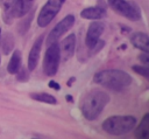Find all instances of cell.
Masks as SVG:
<instances>
[{
    "instance_id": "obj_1",
    "label": "cell",
    "mask_w": 149,
    "mask_h": 139,
    "mask_svg": "<svg viewBox=\"0 0 149 139\" xmlns=\"http://www.w3.org/2000/svg\"><path fill=\"white\" fill-rule=\"evenodd\" d=\"M108 102H109V96L105 91L99 89H93L86 92L81 97L79 107L83 116L87 120H94L100 116V113L108 104Z\"/></svg>"
},
{
    "instance_id": "obj_2",
    "label": "cell",
    "mask_w": 149,
    "mask_h": 139,
    "mask_svg": "<svg viewBox=\"0 0 149 139\" xmlns=\"http://www.w3.org/2000/svg\"><path fill=\"white\" fill-rule=\"evenodd\" d=\"M93 82L113 91H121L130 85L132 77L129 74L120 69H105L95 72Z\"/></svg>"
},
{
    "instance_id": "obj_3",
    "label": "cell",
    "mask_w": 149,
    "mask_h": 139,
    "mask_svg": "<svg viewBox=\"0 0 149 139\" xmlns=\"http://www.w3.org/2000/svg\"><path fill=\"white\" fill-rule=\"evenodd\" d=\"M136 126V118L133 116H112L102 123V130L111 135H123Z\"/></svg>"
},
{
    "instance_id": "obj_4",
    "label": "cell",
    "mask_w": 149,
    "mask_h": 139,
    "mask_svg": "<svg viewBox=\"0 0 149 139\" xmlns=\"http://www.w3.org/2000/svg\"><path fill=\"white\" fill-rule=\"evenodd\" d=\"M61 62V53H59V44L54 42L48 46V49L44 55L43 60V71L47 76L56 75Z\"/></svg>"
},
{
    "instance_id": "obj_5",
    "label": "cell",
    "mask_w": 149,
    "mask_h": 139,
    "mask_svg": "<svg viewBox=\"0 0 149 139\" xmlns=\"http://www.w3.org/2000/svg\"><path fill=\"white\" fill-rule=\"evenodd\" d=\"M108 5L115 13L130 21H139L141 19L140 9L127 0H108Z\"/></svg>"
},
{
    "instance_id": "obj_6",
    "label": "cell",
    "mask_w": 149,
    "mask_h": 139,
    "mask_svg": "<svg viewBox=\"0 0 149 139\" xmlns=\"http://www.w3.org/2000/svg\"><path fill=\"white\" fill-rule=\"evenodd\" d=\"M65 0H48L47 4L42 7L38 16H37V23L40 27H47L54 18L61 11L63 4Z\"/></svg>"
},
{
    "instance_id": "obj_7",
    "label": "cell",
    "mask_w": 149,
    "mask_h": 139,
    "mask_svg": "<svg viewBox=\"0 0 149 139\" xmlns=\"http://www.w3.org/2000/svg\"><path fill=\"white\" fill-rule=\"evenodd\" d=\"M74 21H76V19H74V16L73 15H66L63 20H61L54 28H52V30L49 33V35H48V37H47V44L49 46V44H51V43H54V42H57V40L61 37V36H63L73 25H74Z\"/></svg>"
},
{
    "instance_id": "obj_8",
    "label": "cell",
    "mask_w": 149,
    "mask_h": 139,
    "mask_svg": "<svg viewBox=\"0 0 149 139\" xmlns=\"http://www.w3.org/2000/svg\"><path fill=\"white\" fill-rule=\"evenodd\" d=\"M104 25L100 21H93L87 29L86 33V37H85V44L87 46V48L92 47L101 36V34L104 33Z\"/></svg>"
},
{
    "instance_id": "obj_9",
    "label": "cell",
    "mask_w": 149,
    "mask_h": 139,
    "mask_svg": "<svg viewBox=\"0 0 149 139\" xmlns=\"http://www.w3.org/2000/svg\"><path fill=\"white\" fill-rule=\"evenodd\" d=\"M74 48H76V35L70 34L68 35L61 43L59 46V53H61V58L64 61H68L72 57L74 54Z\"/></svg>"
},
{
    "instance_id": "obj_10",
    "label": "cell",
    "mask_w": 149,
    "mask_h": 139,
    "mask_svg": "<svg viewBox=\"0 0 149 139\" xmlns=\"http://www.w3.org/2000/svg\"><path fill=\"white\" fill-rule=\"evenodd\" d=\"M42 42H43V36H40L33 44L29 56H28V69L29 70H34L37 65L38 58H40V53H41V48H42Z\"/></svg>"
},
{
    "instance_id": "obj_11",
    "label": "cell",
    "mask_w": 149,
    "mask_h": 139,
    "mask_svg": "<svg viewBox=\"0 0 149 139\" xmlns=\"http://www.w3.org/2000/svg\"><path fill=\"white\" fill-rule=\"evenodd\" d=\"M132 44L144 53H149V36L146 33L136 32L130 36Z\"/></svg>"
},
{
    "instance_id": "obj_12",
    "label": "cell",
    "mask_w": 149,
    "mask_h": 139,
    "mask_svg": "<svg viewBox=\"0 0 149 139\" xmlns=\"http://www.w3.org/2000/svg\"><path fill=\"white\" fill-rule=\"evenodd\" d=\"M17 0H0L1 7H2V19L5 21V23H12L14 16V8H15V4Z\"/></svg>"
},
{
    "instance_id": "obj_13",
    "label": "cell",
    "mask_w": 149,
    "mask_h": 139,
    "mask_svg": "<svg viewBox=\"0 0 149 139\" xmlns=\"http://www.w3.org/2000/svg\"><path fill=\"white\" fill-rule=\"evenodd\" d=\"M105 14H106L105 9L99 6L87 7L80 12V16L83 19H87V20H100L105 16Z\"/></svg>"
},
{
    "instance_id": "obj_14",
    "label": "cell",
    "mask_w": 149,
    "mask_h": 139,
    "mask_svg": "<svg viewBox=\"0 0 149 139\" xmlns=\"http://www.w3.org/2000/svg\"><path fill=\"white\" fill-rule=\"evenodd\" d=\"M21 63H22V54L20 50H14L12 56H10V60L8 62V65H7V71L12 75H15L19 69L21 68Z\"/></svg>"
},
{
    "instance_id": "obj_15",
    "label": "cell",
    "mask_w": 149,
    "mask_h": 139,
    "mask_svg": "<svg viewBox=\"0 0 149 139\" xmlns=\"http://www.w3.org/2000/svg\"><path fill=\"white\" fill-rule=\"evenodd\" d=\"M14 36L12 33H5L0 37V49L5 55H8L14 49Z\"/></svg>"
},
{
    "instance_id": "obj_16",
    "label": "cell",
    "mask_w": 149,
    "mask_h": 139,
    "mask_svg": "<svg viewBox=\"0 0 149 139\" xmlns=\"http://www.w3.org/2000/svg\"><path fill=\"white\" fill-rule=\"evenodd\" d=\"M35 0H17L15 4L14 8V16L15 18H21L26 15L33 7Z\"/></svg>"
},
{
    "instance_id": "obj_17",
    "label": "cell",
    "mask_w": 149,
    "mask_h": 139,
    "mask_svg": "<svg viewBox=\"0 0 149 139\" xmlns=\"http://www.w3.org/2000/svg\"><path fill=\"white\" fill-rule=\"evenodd\" d=\"M135 135L137 138H148L149 137V114H146L139 126V128L135 132Z\"/></svg>"
},
{
    "instance_id": "obj_18",
    "label": "cell",
    "mask_w": 149,
    "mask_h": 139,
    "mask_svg": "<svg viewBox=\"0 0 149 139\" xmlns=\"http://www.w3.org/2000/svg\"><path fill=\"white\" fill-rule=\"evenodd\" d=\"M30 97L35 100L42 102V103H47V104H56L57 99L50 95V93H45V92H40V93H31Z\"/></svg>"
},
{
    "instance_id": "obj_19",
    "label": "cell",
    "mask_w": 149,
    "mask_h": 139,
    "mask_svg": "<svg viewBox=\"0 0 149 139\" xmlns=\"http://www.w3.org/2000/svg\"><path fill=\"white\" fill-rule=\"evenodd\" d=\"M16 79L20 81V82H26V81L29 79V74H28V71H27L26 68H22L21 67L19 69V71L16 72Z\"/></svg>"
},
{
    "instance_id": "obj_20",
    "label": "cell",
    "mask_w": 149,
    "mask_h": 139,
    "mask_svg": "<svg viewBox=\"0 0 149 139\" xmlns=\"http://www.w3.org/2000/svg\"><path fill=\"white\" fill-rule=\"evenodd\" d=\"M133 70L140 75H142L144 78H149V69L147 68V65L144 67H141V65H134L133 67Z\"/></svg>"
},
{
    "instance_id": "obj_21",
    "label": "cell",
    "mask_w": 149,
    "mask_h": 139,
    "mask_svg": "<svg viewBox=\"0 0 149 139\" xmlns=\"http://www.w3.org/2000/svg\"><path fill=\"white\" fill-rule=\"evenodd\" d=\"M105 46V41H102V40H98L92 47H90L88 49H90V54L92 55V54H95V53H98V51H100V49H102V47Z\"/></svg>"
},
{
    "instance_id": "obj_22",
    "label": "cell",
    "mask_w": 149,
    "mask_h": 139,
    "mask_svg": "<svg viewBox=\"0 0 149 139\" xmlns=\"http://www.w3.org/2000/svg\"><path fill=\"white\" fill-rule=\"evenodd\" d=\"M139 58H140V60H141V61H142V62H143L146 65L149 63V60H148V58H149V56H148V53H144V54L140 55V57H139Z\"/></svg>"
},
{
    "instance_id": "obj_23",
    "label": "cell",
    "mask_w": 149,
    "mask_h": 139,
    "mask_svg": "<svg viewBox=\"0 0 149 139\" xmlns=\"http://www.w3.org/2000/svg\"><path fill=\"white\" fill-rule=\"evenodd\" d=\"M49 86H50L51 89H55V90H59V89H61L59 84H58L57 82H55V81H50V82H49Z\"/></svg>"
},
{
    "instance_id": "obj_24",
    "label": "cell",
    "mask_w": 149,
    "mask_h": 139,
    "mask_svg": "<svg viewBox=\"0 0 149 139\" xmlns=\"http://www.w3.org/2000/svg\"><path fill=\"white\" fill-rule=\"evenodd\" d=\"M73 81H74V77H72V78H71V79L69 81V83H68V84H69V85H71V83H72Z\"/></svg>"
},
{
    "instance_id": "obj_25",
    "label": "cell",
    "mask_w": 149,
    "mask_h": 139,
    "mask_svg": "<svg viewBox=\"0 0 149 139\" xmlns=\"http://www.w3.org/2000/svg\"><path fill=\"white\" fill-rule=\"evenodd\" d=\"M0 34H1V29H0Z\"/></svg>"
},
{
    "instance_id": "obj_26",
    "label": "cell",
    "mask_w": 149,
    "mask_h": 139,
    "mask_svg": "<svg viewBox=\"0 0 149 139\" xmlns=\"http://www.w3.org/2000/svg\"><path fill=\"white\" fill-rule=\"evenodd\" d=\"M0 62H1V57H0Z\"/></svg>"
}]
</instances>
